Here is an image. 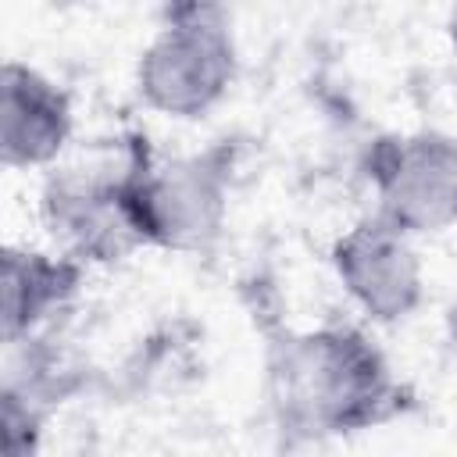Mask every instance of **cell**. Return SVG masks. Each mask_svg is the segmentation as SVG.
<instances>
[{
  "instance_id": "6da1fadb",
  "label": "cell",
  "mask_w": 457,
  "mask_h": 457,
  "mask_svg": "<svg viewBox=\"0 0 457 457\" xmlns=\"http://www.w3.org/2000/svg\"><path fill=\"white\" fill-rule=\"evenodd\" d=\"M264 339V396L286 443L371 432L418 407L414 389L393 371L386 350L353 321L293 328L253 311Z\"/></svg>"
},
{
  "instance_id": "7a4b0ae2",
  "label": "cell",
  "mask_w": 457,
  "mask_h": 457,
  "mask_svg": "<svg viewBox=\"0 0 457 457\" xmlns=\"http://www.w3.org/2000/svg\"><path fill=\"white\" fill-rule=\"evenodd\" d=\"M239 146L214 139L204 150L157 157L146 136L129 132L125 207L146 250L211 253L228 225Z\"/></svg>"
},
{
  "instance_id": "3957f363",
  "label": "cell",
  "mask_w": 457,
  "mask_h": 457,
  "mask_svg": "<svg viewBox=\"0 0 457 457\" xmlns=\"http://www.w3.org/2000/svg\"><path fill=\"white\" fill-rule=\"evenodd\" d=\"M236 75L239 43L232 21H157L136 61V93L154 114L196 121L228 96Z\"/></svg>"
},
{
  "instance_id": "277c9868",
  "label": "cell",
  "mask_w": 457,
  "mask_h": 457,
  "mask_svg": "<svg viewBox=\"0 0 457 457\" xmlns=\"http://www.w3.org/2000/svg\"><path fill=\"white\" fill-rule=\"evenodd\" d=\"M375 211L411 236L457 228V132H382L361 154Z\"/></svg>"
},
{
  "instance_id": "5b68a950",
  "label": "cell",
  "mask_w": 457,
  "mask_h": 457,
  "mask_svg": "<svg viewBox=\"0 0 457 457\" xmlns=\"http://www.w3.org/2000/svg\"><path fill=\"white\" fill-rule=\"evenodd\" d=\"M129 157V136L104 161L50 168L39 189V221L57 250L82 264H118L136 250H146L121 193Z\"/></svg>"
},
{
  "instance_id": "8992f818",
  "label": "cell",
  "mask_w": 457,
  "mask_h": 457,
  "mask_svg": "<svg viewBox=\"0 0 457 457\" xmlns=\"http://www.w3.org/2000/svg\"><path fill=\"white\" fill-rule=\"evenodd\" d=\"M328 264L350 303L375 325H400L425 303V264L414 236L378 211L361 214L332 239Z\"/></svg>"
},
{
  "instance_id": "52a82bcc",
  "label": "cell",
  "mask_w": 457,
  "mask_h": 457,
  "mask_svg": "<svg viewBox=\"0 0 457 457\" xmlns=\"http://www.w3.org/2000/svg\"><path fill=\"white\" fill-rule=\"evenodd\" d=\"M75 132V107L61 82L25 61L0 68V161L11 171L54 168Z\"/></svg>"
},
{
  "instance_id": "ba28073f",
  "label": "cell",
  "mask_w": 457,
  "mask_h": 457,
  "mask_svg": "<svg viewBox=\"0 0 457 457\" xmlns=\"http://www.w3.org/2000/svg\"><path fill=\"white\" fill-rule=\"evenodd\" d=\"M89 264L64 250L4 243L0 250V339L46 332L82 293Z\"/></svg>"
},
{
  "instance_id": "9c48e42d",
  "label": "cell",
  "mask_w": 457,
  "mask_h": 457,
  "mask_svg": "<svg viewBox=\"0 0 457 457\" xmlns=\"http://www.w3.org/2000/svg\"><path fill=\"white\" fill-rule=\"evenodd\" d=\"M239 0H161L157 21H232Z\"/></svg>"
},
{
  "instance_id": "30bf717a",
  "label": "cell",
  "mask_w": 457,
  "mask_h": 457,
  "mask_svg": "<svg viewBox=\"0 0 457 457\" xmlns=\"http://www.w3.org/2000/svg\"><path fill=\"white\" fill-rule=\"evenodd\" d=\"M446 43L453 54V82H457V0H450V11H446Z\"/></svg>"
},
{
  "instance_id": "8fae6325",
  "label": "cell",
  "mask_w": 457,
  "mask_h": 457,
  "mask_svg": "<svg viewBox=\"0 0 457 457\" xmlns=\"http://www.w3.org/2000/svg\"><path fill=\"white\" fill-rule=\"evenodd\" d=\"M446 339H450V346L457 350V296H453V303L446 307Z\"/></svg>"
}]
</instances>
